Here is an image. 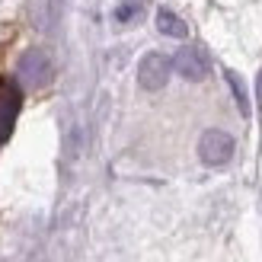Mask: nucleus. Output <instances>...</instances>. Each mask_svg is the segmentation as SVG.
I'll use <instances>...</instances> for the list:
<instances>
[{
    "instance_id": "obj_1",
    "label": "nucleus",
    "mask_w": 262,
    "mask_h": 262,
    "mask_svg": "<svg viewBox=\"0 0 262 262\" xmlns=\"http://www.w3.org/2000/svg\"><path fill=\"white\" fill-rule=\"evenodd\" d=\"M16 77H19L23 86L42 90V86L51 83V77H55V64H51V58L45 55L42 48H29L19 58V64H16Z\"/></svg>"
},
{
    "instance_id": "obj_2",
    "label": "nucleus",
    "mask_w": 262,
    "mask_h": 262,
    "mask_svg": "<svg viewBox=\"0 0 262 262\" xmlns=\"http://www.w3.org/2000/svg\"><path fill=\"white\" fill-rule=\"evenodd\" d=\"M233 150H237V144H233V138L227 135V131L221 128H208L202 141H199V160L205 166H227L233 160Z\"/></svg>"
},
{
    "instance_id": "obj_3",
    "label": "nucleus",
    "mask_w": 262,
    "mask_h": 262,
    "mask_svg": "<svg viewBox=\"0 0 262 262\" xmlns=\"http://www.w3.org/2000/svg\"><path fill=\"white\" fill-rule=\"evenodd\" d=\"M169 71H173V61L160 51H147L141 61H138V83L141 90H147V93H157V90H163L166 80H169Z\"/></svg>"
},
{
    "instance_id": "obj_4",
    "label": "nucleus",
    "mask_w": 262,
    "mask_h": 262,
    "mask_svg": "<svg viewBox=\"0 0 262 262\" xmlns=\"http://www.w3.org/2000/svg\"><path fill=\"white\" fill-rule=\"evenodd\" d=\"M173 71L179 77H186V80H205L211 68H208V58L199 48H179L173 55Z\"/></svg>"
},
{
    "instance_id": "obj_5",
    "label": "nucleus",
    "mask_w": 262,
    "mask_h": 262,
    "mask_svg": "<svg viewBox=\"0 0 262 262\" xmlns=\"http://www.w3.org/2000/svg\"><path fill=\"white\" fill-rule=\"evenodd\" d=\"M16 112H19V90L7 80H0V144L10 138Z\"/></svg>"
},
{
    "instance_id": "obj_6",
    "label": "nucleus",
    "mask_w": 262,
    "mask_h": 262,
    "mask_svg": "<svg viewBox=\"0 0 262 262\" xmlns=\"http://www.w3.org/2000/svg\"><path fill=\"white\" fill-rule=\"evenodd\" d=\"M157 29H160L163 35H169V38H186L189 35V26L179 19V13H173V10H160L157 13Z\"/></svg>"
},
{
    "instance_id": "obj_7",
    "label": "nucleus",
    "mask_w": 262,
    "mask_h": 262,
    "mask_svg": "<svg viewBox=\"0 0 262 262\" xmlns=\"http://www.w3.org/2000/svg\"><path fill=\"white\" fill-rule=\"evenodd\" d=\"M144 0H119V4H115V10H112V19L115 23H135V19H141V13H144Z\"/></svg>"
},
{
    "instance_id": "obj_8",
    "label": "nucleus",
    "mask_w": 262,
    "mask_h": 262,
    "mask_svg": "<svg viewBox=\"0 0 262 262\" xmlns=\"http://www.w3.org/2000/svg\"><path fill=\"white\" fill-rule=\"evenodd\" d=\"M227 83H230V90H233V99H237L240 112L250 115V99H246V90H243V83H240V77L233 74V71H227Z\"/></svg>"
},
{
    "instance_id": "obj_9",
    "label": "nucleus",
    "mask_w": 262,
    "mask_h": 262,
    "mask_svg": "<svg viewBox=\"0 0 262 262\" xmlns=\"http://www.w3.org/2000/svg\"><path fill=\"white\" fill-rule=\"evenodd\" d=\"M256 99H259V109H262V71L256 77Z\"/></svg>"
},
{
    "instance_id": "obj_10",
    "label": "nucleus",
    "mask_w": 262,
    "mask_h": 262,
    "mask_svg": "<svg viewBox=\"0 0 262 262\" xmlns=\"http://www.w3.org/2000/svg\"><path fill=\"white\" fill-rule=\"evenodd\" d=\"M0 4H4V0H0Z\"/></svg>"
}]
</instances>
